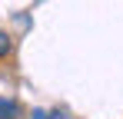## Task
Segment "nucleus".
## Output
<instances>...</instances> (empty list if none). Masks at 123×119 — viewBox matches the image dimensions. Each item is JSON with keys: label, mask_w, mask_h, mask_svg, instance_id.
<instances>
[{"label": "nucleus", "mask_w": 123, "mask_h": 119, "mask_svg": "<svg viewBox=\"0 0 123 119\" xmlns=\"http://www.w3.org/2000/svg\"><path fill=\"white\" fill-rule=\"evenodd\" d=\"M10 50H13V43H10V37L0 30V60H7V56H10Z\"/></svg>", "instance_id": "f03ea898"}, {"label": "nucleus", "mask_w": 123, "mask_h": 119, "mask_svg": "<svg viewBox=\"0 0 123 119\" xmlns=\"http://www.w3.org/2000/svg\"><path fill=\"white\" fill-rule=\"evenodd\" d=\"M0 119H20V103L0 96Z\"/></svg>", "instance_id": "f257e3e1"}]
</instances>
